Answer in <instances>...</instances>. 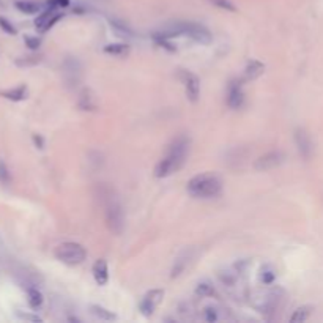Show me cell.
<instances>
[{"label":"cell","mask_w":323,"mask_h":323,"mask_svg":"<svg viewBox=\"0 0 323 323\" xmlns=\"http://www.w3.org/2000/svg\"><path fill=\"white\" fill-rule=\"evenodd\" d=\"M295 143H296V147H298V152L300 155L304 158V159H309L312 156V152H314V145H312V140H311V136L298 128L295 131Z\"/></svg>","instance_id":"cell-9"},{"label":"cell","mask_w":323,"mask_h":323,"mask_svg":"<svg viewBox=\"0 0 323 323\" xmlns=\"http://www.w3.org/2000/svg\"><path fill=\"white\" fill-rule=\"evenodd\" d=\"M311 312H312V308H311V306H303V308H298V309L293 312V315L290 317V321H293V323L306 321V320L309 318Z\"/></svg>","instance_id":"cell-17"},{"label":"cell","mask_w":323,"mask_h":323,"mask_svg":"<svg viewBox=\"0 0 323 323\" xmlns=\"http://www.w3.org/2000/svg\"><path fill=\"white\" fill-rule=\"evenodd\" d=\"M204 318H205L207 321H216V320H218L216 309H213V308H205V311H204Z\"/></svg>","instance_id":"cell-28"},{"label":"cell","mask_w":323,"mask_h":323,"mask_svg":"<svg viewBox=\"0 0 323 323\" xmlns=\"http://www.w3.org/2000/svg\"><path fill=\"white\" fill-rule=\"evenodd\" d=\"M186 189L195 199H213V197H218L221 194L222 180L219 175L213 172L199 173L188 182Z\"/></svg>","instance_id":"cell-2"},{"label":"cell","mask_w":323,"mask_h":323,"mask_svg":"<svg viewBox=\"0 0 323 323\" xmlns=\"http://www.w3.org/2000/svg\"><path fill=\"white\" fill-rule=\"evenodd\" d=\"M0 182H2L4 185L10 183V172H8V167L4 161H0Z\"/></svg>","instance_id":"cell-26"},{"label":"cell","mask_w":323,"mask_h":323,"mask_svg":"<svg viewBox=\"0 0 323 323\" xmlns=\"http://www.w3.org/2000/svg\"><path fill=\"white\" fill-rule=\"evenodd\" d=\"M0 27H2L7 33H10V35H14L16 33V29L5 19V17H0Z\"/></svg>","instance_id":"cell-29"},{"label":"cell","mask_w":323,"mask_h":323,"mask_svg":"<svg viewBox=\"0 0 323 323\" xmlns=\"http://www.w3.org/2000/svg\"><path fill=\"white\" fill-rule=\"evenodd\" d=\"M282 161H284V155L281 152H270V153L257 158L254 163V167H256V170H260V172L271 170V169L281 166Z\"/></svg>","instance_id":"cell-8"},{"label":"cell","mask_w":323,"mask_h":323,"mask_svg":"<svg viewBox=\"0 0 323 323\" xmlns=\"http://www.w3.org/2000/svg\"><path fill=\"white\" fill-rule=\"evenodd\" d=\"M169 30H172L177 35H188L192 40L199 41L202 44H210L211 43V33L201 24L195 22H177L172 27H169Z\"/></svg>","instance_id":"cell-4"},{"label":"cell","mask_w":323,"mask_h":323,"mask_svg":"<svg viewBox=\"0 0 323 323\" xmlns=\"http://www.w3.org/2000/svg\"><path fill=\"white\" fill-rule=\"evenodd\" d=\"M213 5H216L221 10H227V11H237L235 5H233L230 0H210Z\"/></svg>","instance_id":"cell-25"},{"label":"cell","mask_w":323,"mask_h":323,"mask_svg":"<svg viewBox=\"0 0 323 323\" xmlns=\"http://www.w3.org/2000/svg\"><path fill=\"white\" fill-rule=\"evenodd\" d=\"M79 107L82 111H95L96 109V98L90 90H84L79 96Z\"/></svg>","instance_id":"cell-14"},{"label":"cell","mask_w":323,"mask_h":323,"mask_svg":"<svg viewBox=\"0 0 323 323\" xmlns=\"http://www.w3.org/2000/svg\"><path fill=\"white\" fill-rule=\"evenodd\" d=\"M33 140H35V143H37V145H38V148H43L44 142H43V139H41L38 134H35V136H33Z\"/></svg>","instance_id":"cell-31"},{"label":"cell","mask_w":323,"mask_h":323,"mask_svg":"<svg viewBox=\"0 0 323 323\" xmlns=\"http://www.w3.org/2000/svg\"><path fill=\"white\" fill-rule=\"evenodd\" d=\"M163 296H164V290H159V289L147 292L145 296H143L139 303V311L145 317L152 315L155 312V309L159 306V303L163 301Z\"/></svg>","instance_id":"cell-6"},{"label":"cell","mask_w":323,"mask_h":323,"mask_svg":"<svg viewBox=\"0 0 323 323\" xmlns=\"http://www.w3.org/2000/svg\"><path fill=\"white\" fill-rule=\"evenodd\" d=\"M29 304H30V308L32 309H38L41 304H43V295L38 289H29Z\"/></svg>","instance_id":"cell-18"},{"label":"cell","mask_w":323,"mask_h":323,"mask_svg":"<svg viewBox=\"0 0 323 323\" xmlns=\"http://www.w3.org/2000/svg\"><path fill=\"white\" fill-rule=\"evenodd\" d=\"M243 88H241V82L240 81H232L229 85V92H227V104L230 109H238L243 104Z\"/></svg>","instance_id":"cell-10"},{"label":"cell","mask_w":323,"mask_h":323,"mask_svg":"<svg viewBox=\"0 0 323 323\" xmlns=\"http://www.w3.org/2000/svg\"><path fill=\"white\" fill-rule=\"evenodd\" d=\"M189 150V139L185 136L177 137L167 150V155L159 161L155 167V177L164 178L169 177L170 173L177 172L185 163Z\"/></svg>","instance_id":"cell-1"},{"label":"cell","mask_w":323,"mask_h":323,"mask_svg":"<svg viewBox=\"0 0 323 323\" xmlns=\"http://www.w3.org/2000/svg\"><path fill=\"white\" fill-rule=\"evenodd\" d=\"M85 249L82 244L79 243H73V241H68V243H62L56 247V257L65 263V265H79L85 260Z\"/></svg>","instance_id":"cell-3"},{"label":"cell","mask_w":323,"mask_h":323,"mask_svg":"<svg viewBox=\"0 0 323 323\" xmlns=\"http://www.w3.org/2000/svg\"><path fill=\"white\" fill-rule=\"evenodd\" d=\"M0 95L5 96L7 100H11V101H22V100L27 96V87H26V85L14 87V88H11V90L2 92Z\"/></svg>","instance_id":"cell-15"},{"label":"cell","mask_w":323,"mask_h":323,"mask_svg":"<svg viewBox=\"0 0 323 323\" xmlns=\"http://www.w3.org/2000/svg\"><path fill=\"white\" fill-rule=\"evenodd\" d=\"M106 54H111V56H117V57H127L130 54V46L121 44V43H115V44H107L104 47Z\"/></svg>","instance_id":"cell-16"},{"label":"cell","mask_w":323,"mask_h":323,"mask_svg":"<svg viewBox=\"0 0 323 323\" xmlns=\"http://www.w3.org/2000/svg\"><path fill=\"white\" fill-rule=\"evenodd\" d=\"M276 279V271H275V268L271 265H265L262 268V271H260V281L266 285H270L273 284Z\"/></svg>","instance_id":"cell-19"},{"label":"cell","mask_w":323,"mask_h":323,"mask_svg":"<svg viewBox=\"0 0 323 323\" xmlns=\"http://www.w3.org/2000/svg\"><path fill=\"white\" fill-rule=\"evenodd\" d=\"M47 5L54 10L57 8H66L69 5V0H47Z\"/></svg>","instance_id":"cell-27"},{"label":"cell","mask_w":323,"mask_h":323,"mask_svg":"<svg viewBox=\"0 0 323 323\" xmlns=\"http://www.w3.org/2000/svg\"><path fill=\"white\" fill-rule=\"evenodd\" d=\"M189 257H188V254H185V256H182V257H178L177 260H175V265H173V268H172V278H177V276H180L182 273H183V270L186 268V265H188V260Z\"/></svg>","instance_id":"cell-21"},{"label":"cell","mask_w":323,"mask_h":323,"mask_svg":"<svg viewBox=\"0 0 323 323\" xmlns=\"http://www.w3.org/2000/svg\"><path fill=\"white\" fill-rule=\"evenodd\" d=\"M106 222L115 235H120L123 232V227H125L123 210H121V205L114 197H109V199L106 201Z\"/></svg>","instance_id":"cell-5"},{"label":"cell","mask_w":323,"mask_h":323,"mask_svg":"<svg viewBox=\"0 0 323 323\" xmlns=\"http://www.w3.org/2000/svg\"><path fill=\"white\" fill-rule=\"evenodd\" d=\"M180 79L185 85V90H186V95L189 98V101L195 103L197 100H199V95H201V81L199 78H197L195 74H192L191 71H185L182 69L180 71Z\"/></svg>","instance_id":"cell-7"},{"label":"cell","mask_w":323,"mask_h":323,"mask_svg":"<svg viewBox=\"0 0 323 323\" xmlns=\"http://www.w3.org/2000/svg\"><path fill=\"white\" fill-rule=\"evenodd\" d=\"M92 271L98 285H106L107 281H109V270H107V262L104 259H98L93 263Z\"/></svg>","instance_id":"cell-12"},{"label":"cell","mask_w":323,"mask_h":323,"mask_svg":"<svg viewBox=\"0 0 323 323\" xmlns=\"http://www.w3.org/2000/svg\"><path fill=\"white\" fill-rule=\"evenodd\" d=\"M41 62V57L40 56H27V57H21L16 60V65L19 66H32V65H37Z\"/></svg>","instance_id":"cell-24"},{"label":"cell","mask_w":323,"mask_h":323,"mask_svg":"<svg viewBox=\"0 0 323 323\" xmlns=\"http://www.w3.org/2000/svg\"><path fill=\"white\" fill-rule=\"evenodd\" d=\"M26 43H27V46L29 47H32V49H38V46H40V38H37V37H26Z\"/></svg>","instance_id":"cell-30"},{"label":"cell","mask_w":323,"mask_h":323,"mask_svg":"<svg viewBox=\"0 0 323 323\" xmlns=\"http://www.w3.org/2000/svg\"><path fill=\"white\" fill-rule=\"evenodd\" d=\"M195 293L201 295V296H213L214 295V289H213V285L210 282H201L199 285H197Z\"/></svg>","instance_id":"cell-23"},{"label":"cell","mask_w":323,"mask_h":323,"mask_svg":"<svg viewBox=\"0 0 323 323\" xmlns=\"http://www.w3.org/2000/svg\"><path fill=\"white\" fill-rule=\"evenodd\" d=\"M90 311H92V314L95 315V317H98L100 320H115V315L111 312V311H107V309H104V308H101V306H92L90 308Z\"/></svg>","instance_id":"cell-22"},{"label":"cell","mask_w":323,"mask_h":323,"mask_svg":"<svg viewBox=\"0 0 323 323\" xmlns=\"http://www.w3.org/2000/svg\"><path fill=\"white\" fill-rule=\"evenodd\" d=\"M16 8L26 14H33V13L40 11V5L33 4V2H27V0H19V2H16Z\"/></svg>","instance_id":"cell-20"},{"label":"cell","mask_w":323,"mask_h":323,"mask_svg":"<svg viewBox=\"0 0 323 323\" xmlns=\"http://www.w3.org/2000/svg\"><path fill=\"white\" fill-rule=\"evenodd\" d=\"M60 17H62L60 13H56V11H54V8H51V10L44 11L41 16L37 17V21H35V26H37V29H38L40 32H46V30H49L54 24H56V22L60 19Z\"/></svg>","instance_id":"cell-11"},{"label":"cell","mask_w":323,"mask_h":323,"mask_svg":"<svg viewBox=\"0 0 323 323\" xmlns=\"http://www.w3.org/2000/svg\"><path fill=\"white\" fill-rule=\"evenodd\" d=\"M263 71H265V65L259 60H251L244 69V79L246 81H254L257 79L259 76L263 74Z\"/></svg>","instance_id":"cell-13"}]
</instances>
